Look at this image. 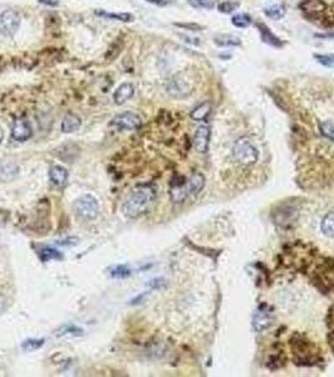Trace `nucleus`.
<instances>
[{
    "mask_svg": "<svg viewBox=\"0 0 334 377\" xmlns=\"http://www.w3.org/2000/svg\"><path fill=\"white\" fill-rule=\"evenodd\" d=\"M20 25V17L14 10H5L0 14V33L5 37H13Z\"/></svg>",
    "mask_w": 334,
    "mask_h": 377,
    "instance_id": "nucleus-5",
    "label": "nucleus"
},
{
    "mask_svg": "<svg viewBox=\"0 0 334 377\" xmlns=\"http://www.w3.org/2000/svg\"><path fill=\"white\" fill-rule=\"evenodd\" d=\"M112 124L119 130H137L141 126V117L134 112H123L116 116L112 121Z\"/></svg>",
    "mask_w": 334,
    "mask_h": 377,
    "instance_id": "nucleus-6",
    "label": "nucleus"
},
{
    "mask_svg": "<svg viewBox=\"0 0 334 377\" xmlns=\"http://www.w3.org/2000/svg\"><path fill=\"white\" fill-rule=\"evenodd\" d=\"M49 179L58 188H63L68 181V171L63 166L56 165L49 170Z\"/></svg>",
    "mask_w": 334,
    "mask_h": 377,
    "instance_id": "nucleus-12",
    "label": "nucleus"
},
{
    "mask_svg": "<svg viewBox=\"0 0 334 377\" xmlns=\"http://www.w3.org/2000/svg\"><path fill=\"white\" fill-rule=\"evenodd\" d=\"M190 4L194 5L195 8H205V9H211L214 7V0H190Z\"/></svg>",
    "mask_w": 334,
    "mask_h": 377,
    "instance_id": "nucleus-28",
    "label": "nucleus"
},
{
    "mask_svg": "<svg viewBox=\"0 0 334 377\" xmlns=\"http://www.w3.org/2000/svg\"><path fill=\"white\" fill-rule=\"evenodd\" d=\"M156 189L152 185H141L127 196L122 205V212L130 219L146 214L156 200Z\"/></svg>",
    "mask_w": 334,
    "mask_h": 377,
    "instance_id": "nucleus-1",
    "label": "nucleus"
},
{
    "mask_svg": "<svg viewBox=\"0 0 334 377\" xmlns=\"http://www.w3.org/2000/svg\"><path fill=\"white\" fill-rule=\"evenodd\" d=\"M32 136V129L24 119H17L13 124L12 137L15 141H27Z\"/></svg>",
    "mask_w": 334,
    "mask_h": 377,
    "instance_id": "nucleus-10",
    "label": "nucleus"
},
{
    "mask_svg": "<svg viewBox=\"0 0 334 377\" xmlns=\"http://www.w3.org/2000/svg\"><path fill=\"white\" fill-rule=\"evenodd\" d=\"M80 127V118L74 113H68L62 121V131L66 134L75 132Z\"/></svg>",
    "mask_w": 334,
    "mask_h": 377,
    "instance_id": "nucleus-14",
    "label": "nucleus"
},
{
    "mask_svg": "<svg viewBox=\"0 0 334 377\" xmlns=\"http://www.w3.org/2000/svg\"><path fill=\"white\" fill-rule=\"evenodd\" d=\"M169 92L172 93V95H175L176 92H186L185 95H187V93H190L191 91H190V87H187L186 83H184V80L172 79L171 86L169 87Z\"/></svg>",
    "mask_w": 334,
    "mask_h": 377,
    "instance_id": "nucleus-20",
    "label": "nucleus"
},
{
    "mask_svg": "<svg viewBox=\"0 0 334 377\" xmlns=\"http://www.w3.org/2000/svg\"><path fill=\"white\" fill-rule=\"evenodd\" d=\"M257 27H258V29H259L260 35H262V39H263V41H264V43L269 44V46L276 47V48H279V47L283 46V41H281L280 39L276 37V35H274L273 33H271V30L267 27V25L262 24V23H258Z\"/></svg>",
    "mask_w": 334,
    "mask_h": 377,
    "instance_id": "nucleus-13",
    "label": "nucleus"
},
{
    "mask_svg": "<svg viewBox=\"0 0 334 377\" xmlns=\"http://www.w3.org/2000/svg\"><path fill=\"white\" fill-rule=\"evenodd\" d=\"M211 112V105L208 102L201 103V105L197 106L194 111L191 112V117L195 119V121H202L205 119L206 117L208 116Z\"/></svg>",
    "mask_w": 334,
    "mask_h": 377,
    "instance_id": "nucleus-17",
    "label": "nucleus"
},
{
    "mask_svg": "<svg viewBox=\"0 0 334 377\" xmlns=\"http://www.w3.org/2000/svg\"><path fill=\"white\" fill-rule=\"evenodd\" d=\"M239 8V4L237 3H233V2H225L223 4L219 5V10L221 13H231L234 10H236Z\"/></svg>",
    "mask_w": 334,
    "mask_h": 377,
    "instance_id": "nucleus-27",
    "label": "nucleus"
},
{
    "mask_svg": "<svg viewBox=\"0 0 334 377\" xmlns=\"http://www.w3.org/2000/svg\"><path fill=\"white\" fill-rule=\"evenodd\" d=\"M39 257H40V259L43 262H48V261H52V259H61L62 256L61 254L58 253L57 250H54V249H43V250L39 253Z\"/></svg>",
    "mask_w": 334,
    "mask_h": 377,
    "instance_id": "nucleus-23",
    "label": "nucleus"
},
{
    "mask_svg": "<svg viewBox=\"0 0 334 377\" xmlns=\"http://www.w3.org/2000/svg\"><path fill=\"white\" fill-rule=\"evenodd\" d=\"M320 228H322V231L324 235H327L328 238L334 239V213H329V214L325 215Z\"/></svg>",
    "mask_w": 334,
    "mask_h": 377,
    "instance_id": "nucleus-16",
    "label": "nucleus"
},
{
    "mask_svg": "<svg viewBox=\"0 0 334 377\" xmlns=\"http://www.w3.org/2000/svg\"><path fill=\"white\" fill-rule=\"evenodd\" d=\"M215 43L220 47H233V46H240V39L237 37L230 34H224V35H218L215 37Z\"/></svg>",
    "mask_w": 334,
    "mask_h": 377,
    "instance_id": "nucleus-18",
    "label": "nucleus"
},
{
    "mask_svg": "<svg viewBox=\"0 0 334 377\" xmlns=\"http://www.w3.org/2000/svg\"><path fill=\"white\" fill-rule=\"evenodd\" d=\"M203 184H205V179L201 174H195L191 176L187 183L182 184V185L175 186L171 189V199L175 202H182L190 196H195L201 191V189L203 188Z\"/></svg>",
    "mask_w": 334,
    "mask_h": 377,
    "instance_id": "nucleus-2",
    "label": "nucleus"
},
{
    "mask_svg": "<svg viewBox=\"0 0 334 377\" xmlns=\"http://www.w3.org/2000/svg\"><path fill=\"white\" fill-rule=\"evenodd\" d=\"M146 2L151 3V4L157 5V7H165V5L169 4V2H167V0H146Z\"/></svg>",
    "mask_w": 334,
    "mask_h": 377,
    "instance_id": "nucleus-29",
    "label": "nucleus"
},
{
    "mask_svg": "<svg viewBox=\"0 0 334 377\" xmlns=\"http://www.w3.org/2000/svg\"><path fill=\"white\" fill-rule=\"evenodd\" d=\"M43 343H44V340H28V341H25V342H23L22 347H23V350L29 351L30 352V351H35V350H38L39 347H41Z\"/></svg>",
    "mask_w": 334,
    "mask_h": 377,
    "instance_id": "nucleus-26",
    "label": "nucleus"
},
{
    "mask_svg": "<svg viewBox=\"0 0 334 377\" xmlns=\"http://www.w3.org/2000/svg\"><path fill=\"white\" fill-rule=\"evenodd\" d=\"M73 210L75 215L85 220L96 219L100 212V205H98L97 199L92 195H83L78 197L73 204Z\"/></svg>",
    "mask_w": 334,
    "mask_h": 377,
    "instance_id": "nucleus-4",
    "label": "nucleus"
},
{
    "mask_svg": "<svg viewBox=\"0 0 334 377\" xmlns=\"http://www.w3.org/2000/svg\"><path fill=\"white\" fill-rule=\"evenodd\" d=\"M301 9L309 18H318L325 13L327 4L323 0H305L301 4Z\"/></svg>",
    "mask_w": 334,
    "mask_h": 377,
    "instance_id": "nucleus-8",
    "label": "nucleus"
},
{
    "mask_svg": "<svg viewBox=\"0 0 334 377\" xmlns=\"http://www.w3.org/2000/svg\"><path fill=\"white\" fill-rule=\"evenodd\" d=\"M314 57L322 66L334 68V54H315Z\"/></svg>",
    "mask_w": 334,
    "mask_h": 377,
    "instance_id": "nucleus-22",
    "label": "nucleus"
},
{
    "mask_svg": "<svg viewBox=\"0 0 334 377\" xmlns=\"http://www.w3.org/2000/svg\"><path fill=\"white\" fill-rule=\"evenodd\" d=\"M38 2L41 3V4L51 5V7H57L59 4L58 0H38Z\"/></svg>",
    "mask_w": 334,
    "mask_h": 377,
    "instance_id": "nucleus-30",
    "label": "nucleus"
},
{
    "mask_svg": "<svg viewBox=\"0 0 334 377\" xmlns=\"http://www.w3.org/2000/svg\"><path fill=\"white\" fill-rule=\"evenodd\" d=\"M3 139H4V132H3V129L0 127V144H2Z\"/></svg>",
    "mask_w": 334,
    "mask_h": 377,
    "instance_id": "nucleus-31",
    "label": "nucleus"
},
{
    "mask_svg": "<svg viewBox=\"0 0 334 377\" xmlns=\"http://www.w3.org/2000/svg\"><path fill=\"white\" fill-rule=\"evenodd\" d=\"M208 141H210V127L203 124L196 130L194 136V146L197 152L205 153L208 149Z\"/></svg>",
    "mask_w": 334,
    "mask_h": 377,
    "instance_id": "nucleus-9",
    "label": "nucleus"
},
{
    "mask_svg": "<svg viewBox=\"0 0 334 377\" xmlns=\"http://www.w3.org/2000/svg\"><path fill=\"white\" fill-rule=\"evenodd\" d=\"M320 130H322V134L324 135L325 137H328V139L333 140L334 141V122L332 121L323 122V123L320 124Z\"/></svg>",
    "mask_w": 334,
    "mask_h": 377,
    "instance_id": "nucleus-25",
    "label": "nucleus"
},
{
    "mask_svg": "<svg viewBox=\"0 0 334 377\" xmlns=\"http://www.w3.org/2000/svg\"><path fill=\"white\" fill-rule=\"evenodd\" d=\"M271 308L267 304H263L257 309L254 314V319H253V326L258 332L267 329L273 322V316H271Z\"/></svg>",
    "mask_w": 334,
    "mask_h": 377,
    "instance_id": "nucleus-7",
    "label": "nucleus"
},
{
    "mask_svg": "<svg viewBox=\"0 0 334 377\" xmlns=\"http://www.w3.org/2000/svg\"><path fill=\"white\" fill-rule=\"evenodd\" d=\"M98 15L108 19H116L121 20V22H132L134 20V15L129 14V13H121V14H114V13H106V12H96Z\"/></svg>",
    "mask_w": 334,
    "mask_h": 377,
    "instance_id": "nucleus-19",
    "label": "nucleus"
},
{
    "mask_svg": "<svg viewBox=\"0 0 334 377\" xmlns=\"http://www.w3.org/2000/svg\"><path fill=\"white\" fill-rule=\"evenodd\" d=\"M135 93V88L131 83H123L116 90L113 95V100L116 105H123L124 102L132 98Z\"/></svg>",
    "mask_w": 334,
    "mask_h": 377,
    "instance_id": "nucleus-11",
    "label": "nucleus"
},
{
    "mask_svg": "<svg viewBox=\"0 0 334 377\" xmlns=\"http://www.w3.org/2000/svg\"><path fill=\"white\" fill-rule=\"evenodd\" d=\"M131 274V270L126 265H116L111 269V275L114 278H124Z\"/></svg>",
    "mask_w": 334,
    "mask_h": 377,
    "instance_id": "nucleus-24",
    "label": "nucleus"
},
{
    "mask_svg": "<svg viewBox=\"0 0 334 377\" xmlns=\"http://www.w3.org/2000/svg\"><path fill=\"white\" fill-rule=\"evenodd\" d=\"M233 156L240 165L250 166L257 162L259 153H258V150L250 144L249 140L239 139L237 141H235L233 146Z\"/></svg>",
    "mask_w": 334,
    "mask_h": 377,
    "instance_id": "nucleus-3",
    "label": "nucleus"
},
{
    "mask_svg": "<svg viewBox=\"0 0 334 377\" xmlns=\"http://www.w3.org/2000/svg\"><path fill=\"white\" fill-rule=\"evenodd\" d=\"M231 23L237 28H247L253 23L252 18L247 14H236L234 15Z\"/></svg>",
    "mask_w": 334,
    "mask_h": 377,
    "instance_id": "nucleus-21",
    "label": "nucleus"
},
{
    "mask_svg": "<svg viewBox=\"0 0 334 377\" xmlns=\"http://www.w3.org/2000/svg\"><path fill=\"white\" fill-rule=\"evenodd\" d=\"M264 13L267 17L270 18V19L274 20H279L285 15V8L283 7L281 4H274L270 5V7L265 8Z\"/></svg>",
    "mask_w": 334,
    "mask_h": 377,
    "instance_id": "nucleus-15",
    "label": "nucleus"
}]
</instances>
